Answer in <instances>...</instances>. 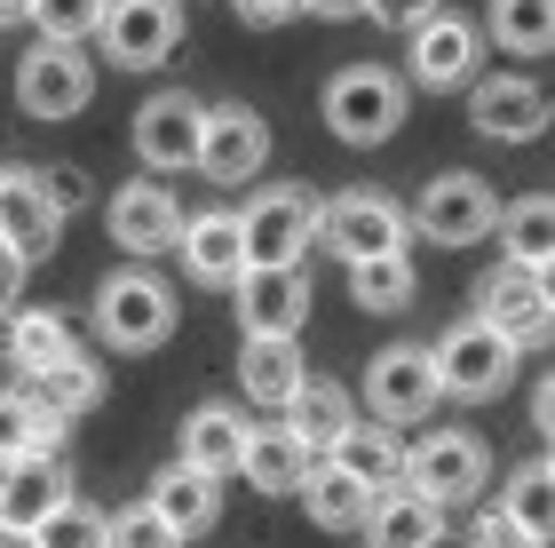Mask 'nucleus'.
I'll use <instances>...</instances> for the list:
<instances>
[{
	"instance_id": "nucleus-6",
	"label": "nucleus",
	"mask_w": 555,
	"mask_h": 548,
	"mask_svg": "<svg viewBox=\"0 0 555 548\" xmlns=\"http://www.w3.org/2000/svg\"><path fill=\"white\" fill-rule=\"evenodd\" d=\"M547 310H555V294H547V263H516V255H500L485 279H476V318H485V327H500V334L516 342V351L547 334Z\"/></svg>"
},
{
	"instance_id": "nucleus-10",
	"label": "nucleus",
	"mask_w": 555,
	"mask_h": 548,
	"mask_svg": "<svg viewBox=\"0 0 555 548\" xmlns=\"http://www.w3.org/2000/svg\"><path fill=\"white\" fill-rule=\"evenodd\" d=\"M318 239L334 246L341 263L389 255V246H405V207L382 199V191H341V199H325V207H318Z\"/></svg>"
},
{
	"instance_id": "nucleus-25",
	"label": "nucleus",
	"mask_w": 555,
	"mask_h": 548,
	"mask_svg": "<svg viewBox=\"0 0 555 548\" xmlns=\"http://www.w3.org/2000/svg\"><path fill=\"white\" fill-rule=\"evenodd\" d=\"M278 413H286V430H294L301 445H310V454H325V445H334V437L349 430V421H358L349 390H341V382H325V373H318V382L301 373V382L286 390V406H278Z\"/></svg>"
},
{
	"instance_id": "nucleus-17",
	"label": "nucleus",
	"mask_w": 555,
	"mask_h": 548,
	"mask_svg": "<svg viewBox=\"0 0 555 548\" xmlns=\"http://www.w3.org/2000/svg\"><path fill=\"white\" fill-rule=\"evenodd\" d=\"M64 215L40 199V176L33 167H0V246H16L24 263H40L48 246H56Z\"/></svg>"
},
{
	"instance_id": "nucleus-37",
	"label": "nucleus",
	"mask_w": 555,
	"mask_h": 548,
	"mask_svg": "<svg viewBox=\"0 0 555 548\" xmlns=\"http://www.w3.org/2000/svg\"><path fill=\"white\" fill-rule=\"evenodd\" d=\"M95 16H104V0H33V16H24V24H40L48 40H88Z\"/></svg>"
},
{
	"instance_id": "nucleus-27",
	"label": "nucleus",
	"mask_w": 555,
	"mask_h": 548,
	"mask_svg": "<svg viewBox=\"0 0 555 548\" xmlns=\"http://www.w3.org/2000/svg\"><path fill=\"white\" fill-rule=\"evenodd\" d=\"M325 454H334L358 485H373V493H382V485H405V445L389 437V421H349Z\"/></svg>"
},
{
	"instance_id": "nucleus-38",
	"label": "nucleus",
	"mask_w": 555,
	"mask_h": 548,
	"mask_svg": "<svg viewBox=\"0 0 555 548\" xmlns=\"http://www.w3.org/2000/svg\"><path fill=\"white\" fill-rule=\"evenodd\" d=\"M104 548H183L167 525H159V509H119V517H104Z\"/></svg>"
},
{
	"instance_id": "nucleus-35",
	"label": "nucleus",
	"mask_w": 555,
	"mask_h": 548,
	"mask_svg": "<svg viewBox=\"0 0 555 548\" xmlns=\"http://www.w3.org/2000/svg\"><path fill=\"white\" fill-rule=\"evenodd\" d=\"M508 517H516L532 540L555 533V469H547V461H524L516 477H508Z\"/></svg>"
},
{
	"instance_id": "nucleus-21",
	"label": "nucleus",
	"mask_w": 555,
	"mask_h": 548,
	"mask_svg": "<svg viewBox=\"0 0 555 548\" xmlns=\"http://www.w3.org/2000/svg\"><path fill=\"white\" fill-rule=\"evenodd\" d=\"M72 493V477L48 454H16V461H0V525H24L33 533L48 509H56Z\"/></svg>"
},
{
	"instance_id": "nucleus-34",
	"label": "nucleus",
	"mask_w": 555,
	"mask_h": 548,
	"mask_svg": "<svg viewBox=\"0 0 555 548\" xmlns=\"http://www.w3.org/2000/svg\"><path fill=\"white\" fill-rule=\"evenodd\" d=\"M492 231L508 239V255H516V263H547V255H555V199H547V191L516 199V207H500V215H492Z\"/></svg>"
},
{
	"instance_id": "nucleus-18",
	"label": "nucleus",
	"mask_w": 555,
	"mask_h": 548,
	"mask_svg": "<svg viewBox=\"0 0 555 548\" xmlns=\"http://www.w3.org/2000/svg\"><path fill=\"white\" fill-rule=\"evenodd\" d=\"M143 501L159 509V525H167L175 540H191V533H207L215 517H222V477H207V469H191V461H175V469H159V477H151Z\"/></svg>"
},
{
	"instance_id": "nucleus-8",
	"label": "nucleus",
	"mask_w": 555,
	"mask_h": 548,
	"mask_svg": "<svg viewBox=\"0 0 555 548\" xmlns=\"http://www.w3.org/2000/svg\"><path fill=\"white\" fill-rule=\"evenodd\" d=\"M16 104L33 119H72L95 104V64L80 56V40H40L16 72Z\"/></svg>"
},
{
	"instance_id": "nucleus-13",
	"label": "nucleus",
	"mask_w": 555,
	"mask_h": 548,
	"mask_svg": "<svg viewBox=\"0 0 555 548\" xmlns=\"http://www.w3.org/2000/svg\"><path fill=\"white\" fill-rule=\"evenodd\" d=\"M405 33H413V80L421 88L444 95V88H468L476 80V48H485V33H476L461 9H444V0H437L421 24H405Z\"/></svg>"
},
{
	"instance_id": "nucleus-26",
	"label": "nucleus",
	"mask_w": 555,
	"mask_h": 548,
	"mask_svg": "<svg viewBox=\"0 0 555 548\" xmlns=\"http://www.w3.org/2000/svg\"><path fill=\"white\" fill-rule=\"evenodd\" d=\"M301 334H246L238 351V390L255 397V406H286V390L301 382Z\"/></svg>"
},
{
	"instance_id": "nucleus-14",
	"label": "nucleus",
	"mask_w": 555,
	"mask_h": 548,
	"mask_svg": "<svg viewBox=\"0 0 555 548\" xmlns=\"http://www.w3.org/2000/svg\"><path fill=\"white\" fill-rule=\"evenodd\" d=\"M468 128L492 143H540L547 136V88L524 80V72H500V80L468 88Z\"/></svg>"
},
{
	"instance_id": "nucleus-12",
	"label": "nucleus",
	"mask_w": 555,
	"mask_h": 548,
	"mask_svg": "<svg viewBox=\"0 0 555 548\" xmlns=\"http://www.w3.org/2000/svg\"><path fill=\"white\" fill-rule=\"evenodd\" d=\"M238 327L246 334H301V318H310V279H301V263H246L238 279Z\"/></svg>"
},
{
	"instance_id": "nucleus-5",
	"label": "nucleus",
	"mask_w": 555,
	"mask_h": 548,
	"mask_svg": "<svg viewBox=\"0 0 555 548\" xmlns=\"http://www.w3.org/2000/svg\"><path fill=\"white\" fill-rule=\"evenodd\" d=\"M492 215H500L492 183H485V176H468V167H452V176L421 183L413 215H405V231H421L428 246H476V239L492 231Z\"/></svg>"
},
{
	"instance_id": "nucleus-2",
	"label": "nucleus",
	"mask_w": 555,
	"mask_h": 548,
	"mask_svg": "<svg viewBox=\"0 0 555 548\" xmlns=\"http://www.w3.org/2000/svg\"><path fill=\"white\" fill-rule=\"evenodd\" d=\"M175 286L151 279V270H112L104 286H95V334L112 342V351H159V342L175 334Z\"/></svg>"
},
{
	"instance_id": "nucleus-46",
	"label": "nucleus",
	"mask_w": 555,
	"mask_h": 548,
	"mask_svg": "<svg viewBox=\"0 0 555 548\" xmlns=\"http://www.w3.org/2000/svg\"><path fill=\"white\" fill-rule=\"evenodd\" d=\"M0 548H40V540L24 533V525H0Z\"/></svg>"
},
{
	"instance_id": "nucleus-42",
	"label": "nucleus",
	"mask_w": 555,
	"mask_h": 548,
	"mask_svg": "<svg viewBox=\"0 0 555 548\" xmlns=\"http://www.w3.org/2000/svg\"><path fill=\"white\" fill-rule=\"evenodd\" d=\"M24 270H33V263H24L16 246H0V310H16V294H24Z\"/></svg>"
},
{
	"instance_id": "nucleus-4",
	"label": "nucleus",
	"mask_w": 555,
	"mask_h": 548,
	"mask_svg": "<svg viewBox=\"0 0 555 548\" xmlns=\"http://www.w3.org/2000/svg\"><path fill=\"white\" fill-rule=\"evenodd\" d=\"M405 485L428 493L437 509L476 501V493L492 485V454H485V437H476V430H437V437L405 445Z\"/></svg>"
},
{
	"instance_id": "nucleus-28",
	"label": "nucleus",
	"mask_w": 555,
	"mask_h": 548,
	"mask_svg": "<svg viewBox=\"0 0 555 548\" xmlns=\"http://www.w3.org/2000/svg\"><path fill=\"white\" fill-rule=\"evenodd\" d=\"M238 445H246V413L238 406H191L183 421V461L207 477H238Z\"/></svg>"
},
{
	"instance_id": "nucleus-3",
	"label": "nucleus",
	"mask_w": 555,
	"mask_h": 548,
	"mask_svg": "<svg viewBox=\"0 0 555 548\" xmlns=\"http://www.w3.org/2000/svg\"><path fill=\"white\" fill-rule=\"evenodd\" d=\"M428 373H437V397H500L516 373V342L485 327V318H461V327H444V342L428 351Z\"/></svg>"
},
{
	"instance_id": "nucleus-1",
	"label": "nucleus",
	"mask_w": 555,
	"mask_h": 548,
	"mask_svg": "<svg viewBox=\"0 0 555 548\" xmlns=\"http://www.w3.org/2000/svg\"><path fill=\"white\" fill-rule=\"evenodd\" d=\"M325 128L341 143H358V152L389 143L405 128V80L382 72V64H341L334 80H325Z\"/></svg>"
},
{
	"instance_id": "nucleus-15",
	"label": "nucleus",
	"mask_w": 555,
	"mask_h": 548,
	"mask_svg": "<svg viewBox=\"0 0 555 548\" xmlns=\"http://www.w3.org/2000/svg\"><path fill=\"white\" fill-rule=\"evenodd\" d=\"M198 119H207V104H198L191 88H159V95L135 112V160L151 167V176L191 167V160H198Z\"/></svg>"
},
{
	"instance_id": "nucleus-43",
	"label": "nucleus",
	"mask_w": 555,
	"mask_h": 548,
	"mask_svg": "<svg viewBox=\"0 0 555 548\" xmlns=\"http://www.w3.org/2000/svg\"><path fill=\"white\" fill-rule=\"evenodd\" d=\"M231 9L246 24H286V16H301V0H231Z\"/></svg>"
},
{
	"instance_id": "nucleus-41",
	"label": "nucleus",
	"mask_w": 555,
	"mask_h": 548,
	"mask_svg": "<svg viewBox=\"0 0 555 548\" xmlns=\"http://www.w3.org/2000/svg\"><path fill=\"white\" fill-rule=\"evenodd\" d=\"M428 9H437V0H365V16H373V24H397V33H405V24H421Z\"/></svg>"
},
{
	"instance_id": "nucleus-22",
	"label": "nucleus",
	"mask_w": 555,
	"mask_h": 548,
	"mask_svg": "<svg viewBox=\"0 0 555 548\" xmlns=\"http://www.w3.org/2000/svg\"><path fill=\"white\" fill-rule=\"evenodd\" d=\"M175 222H183V207H175L167 183H128L112 199V239L128 246V255H159V246H175Z\"/></svg>"
},
{
	"instance_id": "nucleus-30",
	"label": "nucleus",
	"mask_w": 555,
	"mask_h": 548,
	"mask_svg": "<svg viewBox=\"0 0 555 548\" xmlns=\"http://www.w3.org/2000/svg\"><path fill=\"white\" fill-rule=\"evenodd\" d=\"M413 294H421V270H413L405 246H389V255H358V263H349V303H358V310H405Z\"/></svg>"
},
{
	"instance_id": "nucleus-31",
	"label": "nucleus",
	"mask_w": 555,
	"mask_h": 548,
	"mask_svg": "<svg viewBox=\"0 0 555 548\" xmlns=\"http://www.w3.org/2000/svg\"><path fill=\"white\" fill-rule=\"evenodd\" d=\"M56 437H64V421L48 413L33 390H0V461H16V454H48Z\"/></svg>"
},
{
	"instance_id": "nucleus-40",
	"label": "nucleus",
	"mask_w": 555,
	"mask_h": 548,
	"mask_svg": "<svg viewBox=\"0 0 555 548\" xmlns=\"http://www.w3.org/2000/svg\"><path fill=\"white\" fill-rule=\"evenodd\" d=\"M476 548H547V540H532L508 509H485V517H476Z\"/></svg>"
},
{
	"instance_id": "nucleus-44",
	"label": "nucleus",
	"mask_w": 555,
	"mask_h": 548,
	"mask_svg": "<svg viewBox=\"0 0 555 548\" xmlns=\"http://www.w3.org/2000/svg\"><path fill=\"white\" fill-rule=\"evenodd\" d=\"M318 24H349V16H365V0H301Z\"/></svg>"
},
{
	"instance_id": "nucleus-39",
	"label": "nucleus",
	"mask_w": 555,
	"mask_h": 548,
	"mask_svg": "<svg viewBox=\"0 0 555 548\" xmlns=\"http://www.w3.org/2000/svg\"><path fill=\"white\" fill-rule=\"evenodd\" d=\"M33 176H40V199L56 215H80L88 207V176H80V167H33Z\"/></svg>"
},
{
	"instance_id": "nucleus-29",
	"label": "nucleus",
	"mask_w": 555,
	"mask_h": 548,
	"mask_svg": "<svg viewBox=\"0 0 555 548\" xmlns=\"http://www.w3.org/2000/svg\"><path fill=\"white\" fill-rule=\"evenodd\" d=\"M33 397H40V406L56 413V421H80L95 397H104V373H95V358L80 351V342H72V351H56V358L33 373Z\"/></svg>"
},
{
	"instance_id": "nucleus-32",
	"label": "nucleus",
	"mask_w": 555,
	"mask_h": 548,
	"mask_svg": "<svg viewBox=\"0 0 555 548\" xmlns=\"http://www.w3.org/2000/svg\"><path fill=\"white\" fill-rule=\"evenodd\" d=\"M485 33L508 48V56H547V40H555V0H492Z\"/></svg>"
},
{
	"instance_id": "nucleus-23",
	"label": "nucleus",
	"mask_w": 555,
	"mask_h": 548,
	"mask_svg": "<svg viewBox=\"0 0 555 548\" xmlns=\"http://www.w3.org/2000/svg\"><path fill=\"white\" fill-rule=\"evenodd\" d=\"M294 493H301V509H310L325 533H358L365 525V501H373V485H358L334 454H310V469H301Z\"/></svg>"
},
{
	"instance_id": "nucleus-16",
	"label": "nucleus",
	"mask_w": 555,
	"mask_h": 548,
	"mask_svg": "<svg viewBox=\"0 0 555 548\" xmlns=\"http://www.w3.org/2000/svg\"><path fill=\"white\" fill-rule=\"evenodd\" d=\"M365 406L373 421H421L428 406H437V373H428V351H413V342H397V351H382L365 366Z\"/></svg>"
},
{
	"instance_id": "nucleus-7",
	"label": "nucleus",
	"mask_w": 555,
	"mask_h": 548,
	"mask_svg": "<svg viewBox=\"0 0 555 548\" xmlns=\"http://www.w3.org/2000/svg\"><path fill=\"white\" fill-rule=\"evenodd\" d=\"M95 40H104V56L119 72H151V64L175 56V40H183V0H104Z\"/></svg>"
},
{
	"instance_id": "nucleus-33",
	"label": "nucleus",
	"mask_w": 555,
	"mask_h": 548,
	"mask_svg": "<svg viewBox=\"0 0 555 548\" xmlns=\"http://www.w3.org/2000/svg\"><path fill=\"white\" fill-rule=\"evenodd\" d=\"M0 351H9V366H16V373H40L56 351H72L64 310H16V318H9V334H0Z\"/></svg>"
},
{
	"instance_id": "nucleus-20",
	"label": "nucleus",
	"mask_w": 555,
	"mask_h": 548,
	"mask_svg": "<svg viewBox=\"0 0 555 548\" xmlns=\"http://www.w3.org/2000/svg\"><path fill=\"white\" fill-rule=\"evenodd\" d=\"M175 255H183V270H191L198 286H222V294H231V279L246 270L238 215H191V222H175Z\"/></svg>"
},
{
	"instance_id": "nucleus-24",
	"label": "nucleus",
	"mask_w": 555,
	"mask_h": 548,
	"mask_svg": "<svg viewBox=\"0 0 555 548\" xmlns=\"http://www.w3.org/2000/svg\"><path fill=\"white\" fill-rule=\"evenodd\" d=\"M301 469H310V445H301L286 421H246V445H238V477L255 485V493H294L301 485Z\"/></svg>"
},
{
	"instance_id": "nucleus-9",
	"label": "nucleus",
	"mask_w": 555,
	"mask_h": 548,
	"mask_svg": "<svg viewBox=\"0 0 555 548\" xmlns=\"http://www.w3.org/2000/svg\"><path fill=\"white\" fill-rule=\"evenodd\" d=\"M310 239H318V199H310V191H294V183L262 191L255 207L238 215V246H246V263H301V255H310Z\"/></svg>"
},
{
	"instance_id": "nucleus-11",
	"label": "nucleus",
	"mask_w": 555,
	"mask_h": 548,
	"mask_svg": "<svg viewBox=\"0 0 555 548\" xmlns=\"http://www.w3.org/2000/svg\"><path fill=\"white\" fill-rule=\"evenodd\" d=\"M270 160V119L255 104H215L207 119H198V176H215V183H246L255 167Z\"/></svg>"
},
{
	"instance_id": "nucleus-19",
	"label": "nucleus",
	"mask_w": 555,
	"mask_h": 548,
	"mask_svg": "<svg viewBox=\"0 0 555 548\" xmlns=\"http://www.w3.org/2000/svg\"><path fill=\"white\" fill-rule=\"evenodd\" d=\"M373 548H428V540H444V509L428 501V493L413 485H382L365 501V525H358Z\"/></svg>"
},
{
	"instance_id": "nucleus-36",
	"label": "nucleus",
	"mask_w": 555,
	"mask_h": 548,
	"mask_svg": "<svg viewBox=\"0 0 555 548\" xmlns=\"http://www.w3.org/2000/svg\"><path fill=\"white\" fill-rule=\"evenodd\" d=\"M33 540H40V548H104V517H95L88 501H72V493H64V501L33 525Z\"/></svg>"
},
{
	"instance_id": "nucleus-45",
	"label": "nucleus",
	"mask_w": 555,
	"mask_h": 548,
	"mask_svg": "<svg viewBox=\"0 0 555 548\" xmlns=\"http://www.w3.org/2000/svg\"><path fill=\"white\" fill-rule=\"evenodd\" d=\"M33 16V0H0V33H9V24H24Z\"/></svg>"
}]
</instances>
